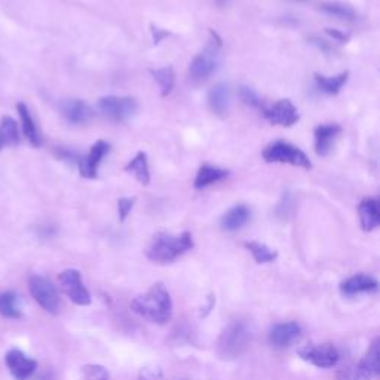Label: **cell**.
Wrapping results in <instances>:
<instances>
[{
    "instance_id": "1",
    "label": "cell",
    "mask_w": 380,
    "mask_h": 380,
    "mask_svg": "<svg viewBox=\"0 0 380 380\" xmlns=\"http://www.w3.org/2000/svg\"><path fill=\"white\" fill-rule=\"evenodd\" d=\"M131 309L155 324L168 323L173 316V300L165 285L158 282L131 301Z\"/></svg>"
},
{
    "instance_id": "2",
    "label": "cell",
    "mask_w": 380,
    "mask_h": 380,
    "mask_svg": "<svg viewBox=\"0 0 380 380\" xmlns=\"http://www.w3.org/2000/svg\"><path fill=\"white\" fill-rule=\"evenodd\" d=\"M192 248L193 238L190 232H183L180 235L159 232L151 238L147 248V257L149 260L155 263H171Z\"/></svg>"
},
{
    "instance_id": "3",
    "label": "cell",
    "mask_w": 380,
    "mask_h": 380,
    "mask_svg": "<svg viewBox=\"0 0 380 380\" xmlns=\"http://www.w3.org/2000/svg\"><path fill=\"white\" fill-rule=\"evenodd\" d=\"M220 38L211 30V40L207 48L197 55L189 69V79L193 85L204 84L209 76L214 73L220 64Z\"/></svg>"
},
{
    "instance_id": "4",
    "label": "cell",
    "mask_w": 380,
    "mask_h": 380,
    "mask_svg": "<svg viewBox=\"0 0 380 380\" xmlns=\"http://www.w3.org/2000/svg\"><path fill=\"white\" fill-rule=\"evenodd\" d=\"M251 340L250 330L244 323H232L217 342V354L224 359H234L244 354Z\"/></svg>"
},
{
    "instance_id": "5",
    "label": "cell",
    "mask_w": 380,
    "mask_h": 380,
    "mask_svg": "<svg viewBox=\"0 0 380 380\" xmlns=\"http://www.w3.org/2000/svg\"><path fill=\"white\" fill-rule=\"evenodd\" d=\"M263 159L267 163H290L303 170L312 168V163L305 151L287 142H275L269 144L263 150Z\"/></svg>"
},
{
    "instance_id": "6",
    "label": "cell",
    "mask_w": 380,
    "mask_h": 380,
    "mask_svg": "<svg viewBox=\"0 0 380 380\" xmlns=\"http://www.w3.org/2000/svg\"><path fill=\"white\" fill-rule=\"evenodd\" d=\"M379 358H380V340L376 339L372 343L369 352L361 359L358 366L351 367V369H345L340 373L339 379L340 380H372L377 377L380 372Z\"/></svg>"
},
{
    "instance_id": "7",
    "label": "cell",
    "mask_w": 380,
    "mask_h": 380,
    "mask_svg": "<svg viewBox=\"0 0 380 380\" xmlns=\"http://www.w3.org/2000/svg\"><path fill=\"white\" fill-rule=\"evenodd\" d=\"M28 288L30 293H32L33 299L39 303L42 306V309H45L50 313H58L59 311V296L57 288L54 287V284L39 275H35L30 278L28 281Z\"/></svg>"
},
{
    "instance_id": "8",
    "label": "cell",
    "mask_w": 380,
    "mask_h": 380,
    "mask_svg": "<svg viewBox=\"0 0 380 380\" xmlns=\"http://www.w3.org/2000/svg\"><path fill=\"white\" fill-rule=\"evenodd\" d=\"M59 287H62L63 293L79 306L91 305V294L88 288L84 285L81 272L78 269H67L59 273L58 277Z\"/></svg>"
},
{
    "instance_id": "9",
    "label": "cell",
    "mask_w": 380,
    "mask_h": 380,
    "mask_svg": "<svg viewBox=\"0 0 380 380\" xmlns=\"http://www.w3.org/2000/svg\"><path fill=\"white\" fill-rule=\"evenodd\" d=\"M301 359H305L319 369H330L334 367L340 359V354L336 346L331 343H312L299 351Z\"/></svg>"
},
{
    "instance_id": "10",
    "label": "cell",
    "mask_w": 380,
    "mask_h": 380,
    "mask_svg": "<svg viewBox=\"0 0 380 380\" xmlns=\"http://www.w3.org/2000/svg\"><path fill=\"white\" fill-rule=\"evenodd\" d=\"M137 101L131 97H104L98 101V109L109 119L124 122L131 119L137 112Z\"/></svg>"
},
{
    "instance_id": "11",
    "label": "cell",
    "mask_w": 380,
    "mask_h": 380,
    "mask_svg": "<svg viewBox=\"0 0 380 380\" xmlns=\"http://www.w3.org/2000/svg\"><path fill=\"white\" fill-rule=\"evenodd\" d=\"M5 362L15 380H28L38 369V362L28 358L20 349H11L5 357Z\"/></svg>"
},
{
    "instance_id": "12",
    "label": "cell",
    "mask_w": 380,
    "mask_h": 380,
    "mask_svg": "<svg viewBox=\"0 0 380 380\" xmlns=\"http://www.w3.org/2000/svg\"><path fill=\"white\" fill-rule=\"evenodd\" d=\"M265 117L272 125L293 127L299 120V112L290 100H280L263 110Z\"/></svg>"
},
{
    "instance_id": "13",
    "label": "cell",
    "mask_w": 380,
    "mask_h": 380,
    "mask_svg": "<svg viewBox=\"0 0 380 380\" xmlns=\"http://www.w3.org/2000/svg\"><path fill=\"white\" fill-rule=\"evenodd\" d=\"M109 150H110L109 143H105L103 140H98L96 144H93L86 158L79 161L81 175L85 178H96L98 173V166L103 158L109 154Z\"/></svg>"
},
{
    "instance_id": "14",
    "label": "cell",
    "mask_w": 380,
    "mask_h": 380,
    "mask_svg": "<svg viewBox=\"0 0 380 380\" xmlns=\"http://www.w3.org/2000/svg\"><path fill=\"white\" fill-rule=\"evenodd\" d=\"M342 132L340 125L338 124H324L315 128V151L318 156H327L331 147L336 142L339 134Z\"/></svg>"
},
{
    "instance_id": "15",
    "label": "cell",
    "mask_w": 380,
    "mask_h": 380,
    "mask_svg": "<svg viewBox=\"0 0 380 380\" xmlns=\"http://www.w3.org/2000/svg\"><path fill=\"white\" fill-rule=\"evenodd\" d=\"M63 116L69 120L70 124L84 125L88 124L91 119L94 117V110L91 105L82 100H67L62 104Z\"/></svg>"
},
{
    "instance_id": "16",
    "label": "cell",
    "mask_w": 380,
    "mask_h": 380,
    "mask_svg": "<svg viewBox=\"0 0 380 380\" xmlns=\"http://www.w3.org/2000/svg\"><path fill=\"white\" fill-rule=\"evenodd\" d=\"M301 334V328L297 323H284L272 328L269 340L275 347H287L294 343Z\"/></svg>"
},
{
    "instance_id": "17",
    "label": "cell",
    "mask_w": 380,
    "mask_h": 380,
    "mask_svg": "<svg viewBox=\"0 0 380 380\" xmlns=\"http://www.w3.org/2000/svg\"><path fill=\"white\" fill-rule=\"evenodd\" d=\"M231 103V91L226 84H217L209 91L208 94V105L211 112L217 116H226L229 112Z\"/></svg>"
},
{
    "instance_id": "18",
    "label": "cell",
    "mask_w": 380,
    "mask_h": 380,
    "mask_svg": "<svg viewBox=\"0 0 380 380\" xmlns=\"http://www.w3.org/2000/svg\"><path fill=\"white\" fill-rule=\"evenodd\" d=\"M376 288H377V281L374 278L364 275V273H358V275H354L342 282L340 292L345 296H357L361 293L374 292Z\"/></svg>"
},
{
    "instance_id": "19",
    "label": "cell",
    "mask_w": 380,
    "mask_h": 380,
    "mask_svg": "<svg viewBox=\"0 0 380 380\" xmlns=\"http://www.w3.org/2000/svg\"><path fill=\"white\" fill-rule=\"evenodd\" d=\"M379 201L374 197H367V200L361 201L358 207L359 212V221L362 231L372 232L380 223V212H379Z\"/></svg>"
},
{
    "instance_id": "20",
    "label": "cell",
    "mask_w": 380,
    "mask_h": 380,
    "mask_svg": "<svg viewBox=\"0 0 380 380\" xmlns=\"http://www.w3.org/2000/svg\"><path fill=\"white\" fill-rule=\"evenodd\" d=\"M20 143V129L17 120L11 116H2L0 119V150L5 147H13Z\"/></svg>"
},
{
    "instance_id": "21",
    "label": "cell",
    "mask_w": 380,
    "mask_h": 380,
    "mask_svg": "<svg viewBox=\"0 0 380 380\" xmlns=\"http://www.w3.org/2000/svg\"><path fill=\"white\" fill-rule=\"evenodd\" d=\"M17 110H18L21 124H23V131H24V135L27 137V140L32 143L35 147H39L42 144V137L38 131V127H36V122H35L32 113H30L28 108L24 103L17 104Z\"/></svg>"
},
{
    "instance_id": "22",
    "label": "cell",
    "mask_w": 380,
    "mask_h": 380,
    "mask_svg": "<svg viewBox=\"0 0 380 380\" xmlns=\"http://www.w3.org/2000/svg\"><path fill=\"white\" fill-rule=\"evenodd\" d=\"M227 175H229V173H227L226 170L217 168V166H212V165H202L196 174L195 188L205 189L211 185L219 183V181L224 180Z\"/></svg>"
},
{
    "instance_id": "23",
    "label": "cell",
    "mask_w": 380,
    "mask_h": 380,
    "mask_svg": "<svg viewBox=\"0 0 380 380\" xmlns=\"http://www.w3.org/2000/svg\"><path fill=\"white\" fill-rule=\"evenodd\" d=\"M250 219V209L246 205H236L221 220V227L227 232H235L241 229Z\"/></svg>"
},
{
    "instance_id": "24",
    "label": "cell",
    "mask_w": 380,
    "mask_h": 380,
    "mask_svg": "<svg viewBox=\"0 0 380 380\" xmlns=\"http://www.w3.org/2000/svg\"><path fill=\"white\" fill-rule=\"evenodd\" d=\"M349 73H340L338 76H331V78H327V76L323 74H315V82L319 91H323L324 94L328 96H338L340 93V89L343 85L347 82Z\"/></svg>"
},
{
    "instance_id": "25",
    "label": "cell",
    "mask_w": 380,
    "mask_h": 380,
    "mask_svg": "<svg viewBox=\"0 0 380 380\" xmlns=\"http://www.w3.org/2000/svg\"><path fill=\"white\" fill-rule=\"evenodd\" d=\"M125 171L132 174L143 186H147L150 183L149 162H147V155L144 154V151H139V154L135 155V158L128 162V165L125 166Z\"/></svg>"
},
{
    "instance_id": "26",
    "label": "cell",
    "mask_w": 380,
    "mask_h": 380,
    "mask_svg": "<svg viewBox=\"0 0 380 380\" xmlns=\"http://www.w3.org/2000/svg\"><path fill=\"white\" fill-rule=\"evenodd\" d=\"M0 313L11 319L21 318L20 296L13 292L0 294Z\"/></svg>"
},
{
    "instance_id": "27",
    "label": "cell",
    "mask_w": 380,
    "mask_h": 380,
    "mask_svg": "<svg viewBox=\"0 0 380 380\" xmlns=\"http://www.w3.org/2000/svg\"><path fill=\"white\" fill-rule=\"evenodd\" d=\"M246 248L253 254L255 263L265 265V263H272L278 257V253L270 250L267 246L262 244V242H246Z\"/></svg>"
},
{
    "instance_id": "28",
    "label": "cell",
    "mask_w": 380,
    "mask_h": 380,
    "mask_svg": "<svg viewBox=\"0 0 380 380\" xmlns=\"http://www.w3.org/2000/svg\"><path fill=\"white\" fill-rule=\"evenodd\" d=\"M154 74V78L156 79V82L159 84L161 88V96L166 97L171 94V91L174 88L175 84V74L174 70L171 67H163V69H158L151 71Z\"/></svg>"
},
{
    "instance_id": "29",
    "label": "cell",
    "mask_w": 380,
    "mask_h": 380,
    "mask_svg": "<svg viewBox=\"0 0 380 380\" xmlns=\"http://www.w3.org/2000/svg\"><path fill=\"white\" fill-rule=\"evenodd\" d=\"M319 9H321L323 12H326V13H328V15H333V17H338V18H342V20H355L357 18V13L351 6L339 4V2L321 4V5H319Z\"/></svg>"
},
{
    "instance_id": "30",
    "label": "cell",
    "mask_w": 380,
    "mask_h": 380,
    "mask_svg": "<svg viewBox=\"0 0 380 380\" xmlns=\"http://www.w3.org/2000/svg\"><path fill=\"white\" fill-rule=\"evenodd\" d=\"M82 380H112V376L103 366L89 364V366L82 367Z\"/></svg>"
},
{
    "instance_id": "31",
    "label": "cell",
    "mask_w": 380,
    "mask_h": 380,
    "mask_svg": "<svg viewBox=\"0 0 380 380\" xmlns=\"http://www.w3.org/2000/svg\"><path fill=\"white\" fill-rule=\"evenodd\" d=\"M137 380H163V373L158 366H146L139 372Z\"/></svg>"
},
{
    "instance_id": "32",
    "label": "cell",
    "mask_w": 380,
    "mask_h": 380,
    "mask_svg": "<svg viewBox=\"0 0 380 380\" xmlns=\"http://www.w3.org/2000/svg\"><path fill=\"white\" fill-rule=\"evenodd\" d=\"M239 97L247 105H250V108H258V105H260V98H258V96L251 88L242 86L239 89Z\"/></svg>"
},
{
    "instance_id": "33",
    "label": "cell",
    "mask_w": 380,
    "mask_h": 380,
    "mask_svg": "<svg viewBox=\"0 0 380 380\" xmlns=\"http://www.w3.org/2000/svg\"><path fill=\"white\" fill-rule=\"evenodd\" d=\"M135 204V200L134 197H120L119 202H117V209H119V217H120V221H125V219L128 217V214L131 212L132 207Z\"/></svg>"
},
{
    "instance_id": "34",
    "label": "cell",
    "mask_w": 380,
    "mask_h": 380,
    "mask_svg": "<svg viewBox=\"0 0 380 380\" xmlns=\"http://www.w3.org/2000/svg\"><path fill=\"white\" fill-rule=\"evenodd\" d=\"M327 35H330L333 39H336L339 42H347L349 40V35L343 33V32H339V30H334V28H326Z\"/></svg>"
},
{
    "instance_id": "35",
    "label": "cell",
    "mask_w": 380,
    "mask_h": 380,
    "mask_svg": "<svg viewBox=\"0 0 380 380\" xmlns=\"http://www.w3.org/2000/svg\"><path fill=\"white\" fill-rule=\"evenodd\" d=\"M151 32H154V40H155V43H159L163 38L168 36V32H161V30L156 28V27H154V30H151Z\"/></svg>"
},
{
    "instance_id": "36",
    "label": "cell",
    "mask_w": 380,
    "mask_h": 380,
    "mask_svg": "<svg viewBox=\"0 0 380 380\" xmlns=\"http://www.w3.org/2000/svg\"><path fill=\"white\" fill-rule=\"evenodd\" d=\"M297 2H306V0H297Z\"/></svg>"
}]
</instances>
